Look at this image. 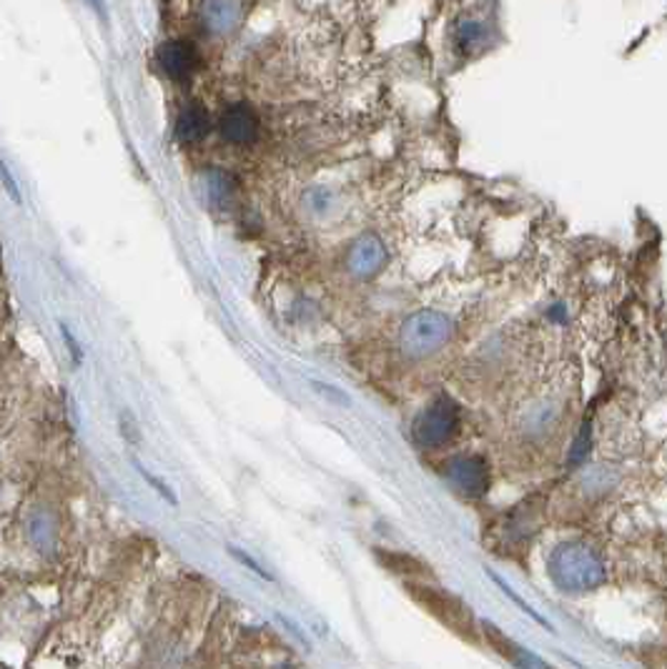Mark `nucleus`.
Here are the masks:
<instances>
[{"mask_svg":"<svg viewBox=\"0 0 667 669\" xmlns=\"http://www.w3.org/2000/svg\"><path fill=\"white\" fill-rule=\"evenodd\" d=\"M552 584L562 592L580 594L597 590L607 580V566L597 550L585 542H564L554 546L548 560Z\"/></svg>","mask_w":667,"mask_h":669,"instance_id":"nucleus-1","label":"nucleus"},{"mask_svg":"<svg viewBox=\"0 0 667 669\" xmlns=\"http://www.w3.org/2000/svg\"><path fill=\"white\" fill-rule=\"evenodd\" d=\"M452 337V321L440 311H420L404 321L400 331L402 354L424 359L440 351Z\"/></svg>","mask_w":667,"mask_h":669,"instance_id":"nucleus-2","label":"nucleus"},{"mask_svg":"<svg viewBox=\"0 0 667 669\" xmlns=\"http://www.w3.org/2000/svg\"><path fill=\"white\" fill-rule=\"evenodd\" d=\"M406 590H410L412 597L420 602L432 617H437L442 625H447L462 637L475 639L477 635L475 617H472L469 607L459 597H454V594L442 587H430V584L424 582H410L406 584Z\"/></svg>","mask_w":667,"mask_h":669,"instance_id":"nucleus-3","label":"nucleus"},{"mask_svg":"<svg viewBox=\"0 0 667 669\" xmlns=\"http://www.w3.org/2000/svg\"><path fill=\"white\" fill-rule=\"evenodd\" d=\"M459 426V408L447 396H437L434 402L416 416L412 434L414 442L424 449H437L447 444Z\"/></svg>","mask_w":667,"mask_h":669,"instance_id":"nucleus-4","label":"nucleus"},{"mask_svg":"<svg viewBox=\"0 0 667 669\" xmlns=\"http://www.w3.org/2000/svg\"><path fill=\"white\" fill-rule=\"evenodd\" d=\"M444 477L449 485L467 497H481L489 489V469L487 461L477 457V454H462L454 457L444 467Z\"/></svg>","mask_w":667,"mask_h":669,"instance_id":"nucleus-5","label":"nucleus"},{"mask_svg":"<svg viewBox=\"0 0 667 669\" xmlns=\"http://www.w3.org/2000/svg\"><path fill=\"white\" fill-rule=\"evenodd\" d=\"M221 136L234 146H252L258 138V120L248 106H229L219 124Z\"/></svg>","mask_w":667,"mask_h":669,"instance_id":"nucleus-6","label":"nucleus"},{"mask_svg":"<svg viewBox=\"0 0 667 669\" xmlns=\"http://www.w3.org/2000/svg\"><path fill=\"white\" fill-rule=\"evenodd\" d=\"M481 637L487 639V645L495 649L497 655H502L507 662H512L517 669H552L550 665H544L540 657H534L532 652H527L525 647L512 643L507 635H502L493 622H481Z\"/></svg>","mask_w":667,"mask_h":669,"instance_id":"nucleus-7","label":"nucleus"},{"mask_svg":"<svg viewBox=\"0 0 667 669\" xmlns=\"http://www.w3.org/2000/svg\"><path fill=\"white\" fill-rule=\"evenodd\" d=\"M159 63L161 68L169 73L171 78L183 81L189 78L199 66V53L189 41H166L159 49Z\"/></svg>","mask_w":667,"mask_h":669,"instance_id":"nucleus-8","label":"nucleus"},{"mask_svg":"<svg viewBox=\"0 0 667 669\" xmlns=\"http://www.w3.org/2000/svg\"><path fill=\"white\" fill-rule=\"evenodd\" d=\"M349 268L351 274H357L361 278L367 276H374L379 268H382L384 264V246L379 244L377 238H359L354 246H351L349 251Z\"/></svg>","mask_w":667,"mask_h":669,"instance_id":"nucleus-9","label":"nucleus"},{"mask_svg":"<svg viewBox=\"0 0 667 669\" xmlns=\"http://www.w3.org/2000/svg\"><path fill=\"white\" fill-rule=\"evenodd\" d=\"M209 110L199 104H191L181 110L179 120H176V138H179L181 144H199L201 138L209 134Z\"/></svg>","mask_w":667,"mask_h":669,"instance_id":"nucleus-10","label":"nucleus"},{"mask_svg":"<svg viewBox=\"0 0 667 669\" xmlns=\"http://www.w3.org/2000/svg\"><path fill=\"white\" fill-rule=\"evenodd\" d=\"M377 560L382 562L392 574H402V577H432V570L424 562L410 556L404 552H389V550H377Z\"/></svg>","mask_w":667,"mask_h":669,"instance_id":"nucleus-11","label":"nucleus"},{"mask_svg":"<svg viewBox=\"0 0 667 669\" xmlns=\"http://www.w3.org/2000/svg\"><path fill=\"white\" fill-rule=\"evenodd\" d=\"M28 537H31V542L39 546V552H49L55 544V537H59L55 534L51 514L35 512L31 519H28Z\"/></svg>","mask_w":667,"mask_h":669,"instance_id":"nucleus-12","label":"nucleus"},{"mask_svg":"<svg viewBox=\"0 0 667 669\" xmlns=\"http://www.w3.org/2000/svg\"><path fill=\"white\" fill-rule=\"evenodd\" d=\"M481 39H485V28H481L477 21H472V18H467V21H462L457 25V31H454V45H457V51L462 55H467L477 49V45L481 43Z\"/></svg>","mask_w":667,"mask_h":669,"instance_id":"nucleus-13","label":"nucleus"},{"mask_svg":"<svg viewBox=\"0 0 667 669\" xmlns=\"http://www.w3.org/2000/svg\"><path fill=\"white\" fill-rule=\"evenodd\" d=\"M489 580H493V582L497 584V587H499V590H502V592L507 594V597H509V599H512V602L517 604V607H520V609L525 612V615H530V617H532V619L537 622V625H542L544 629H550V631H552V625H550V622H548V619H544L542 615H537V612H534V609L530 607V604H527V602H525V599L520 597V594H515V590H512V587H509V584H507V582H505L502 577H497V574H495V572H489Z\"/></svg>","mask_w":667,"mask_h":669,"instance_id":"nucleus-14","label":"nucleus"},{"mask_svg":"<svg viewBox=\"0 0 667 669\" xmlns=\"http://www.w3.org/2000/svg\"><path fill=\"white\" fill-rule=\"evenodd\" d=\"M229 554H231V556H234V560H236L239 564H244L248 572H254V574H256V577H262V580H266V582H274V577H272V574H268V572L264 570V566H262V564H258V562L254 560V556H248L246 552H241V550H236V546H229Z\"/></svg>","mask_w":667,"mask_h":669,"instance_id":"nucleus-15","label":"nucleus"},{"mask_svg":"<svg viewBox=\"0 0 667 669\" xmlns=\"http://www.w3.org/2000/svg\"><path fill=\"white\" fill-rule=\"evenodd\" d=\"M136 469H138V474H141V477L148 481V485H151L156 491H159V495L166 499V501H171V505H176V497H173V491L163 485V481H159L153 477V474H148V469L146 467H141V464H136Z\"/></svg>","mask_w":667,"mask_h":669,"instance_id":"nucleus-16","label":"nucleus"}]
</instances>
